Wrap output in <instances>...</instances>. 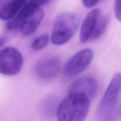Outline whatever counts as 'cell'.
<instances>
[{"label": "cell", "mask_w": 121, "mask_h": 121, "mask_svg": "<svg viewBox=\"0 0 121 121\" xmlns=\"http://www.w3.org/2000/svg\"><path fill=\"white\" fill-rule=\"evenodd\" d=\"M6 41H7V39H5V38H1L0 39V47L3 46L5 43Z\"/></svg>", "instance_id": "2e32d148"}, {"label": "cell", "mask_w": 121, "mask_h": 121, "mask_svg": "<svg viewBox=\"0 0 121 121\" xmlns=\"http://www.w3.org/2000/svg\"><path fill=\"white\" fill-rule=\"evenodd\" d=\"M100 14V9L95 8L87 14L80 27V40L82 43L89 41Z\"/></svg>", "instance_id": "9c48e42d"}, {"label": "cell", "mask_w": 121, "mask_h": 121, "mask_svg": "<svg viewBox=\"0 0 121 121\" xmlns=\"http://www.w3.org/2000/svg\"><path fill=\"white\" fill-rule=\"evenodd\" d=\"M22 65V56L16 48L8 47L0 51V74L15 75L20 73Z\"/></svg>", "instance_id": "277c9868"}, {"label": "cell", "mask_w": 121, "mask_h": 121, "mask_svg": "<svg viewBox=\"0 0 121 121\" xmlns=\"http://www.w3.org/2000/svg\"><path fill=\"white\" fill-rule=\"evenodd\" d=\"M98 89V84L96 80L93 77L86 76L74 80L70 85L69 93H82L92 100L96 95Z\"/></svg>", "instance_id": "52a82bcc"}, {"label": "cell", "mask_w": 121, "mask_h": 121, "mask_svg": "<svg viewBox=\"0 0 121 121\" xmlns=\"http://www.w3.org/2000/svg\"><path fill=\"white\" fill-rule=\"evenodd\" d=\"M84 7L87 8H92L99 3L100 0H82Z\"/></svg>", "instance_id": "5bb4252c"}, {"label": "cell", "mask_w": 121, "mask_h": 121, "mask_svg": "<svg viewBox=\"0 0 121 121\" xmlns=\"http://www.w3.org/2000/svg\"><path fill=\"white\" fill-rule=\"evenodd\" d=\"M121 92V74L118 73L111 80L98 105L96 121H112Z\"/></svg>", "instance_id": "7a4b0ae2"}, {"label": "cell", "mask_w": 121, "mask_h": 121, "mask_svg": "<svg viewBox=\"0 0 121 121\" xmlns=\"http://www.w3.org/2000/svg\"><path fill=\"white\" fill-rule=\"evenodd\" d=\"M81 22V17L73 13H63L56 17L51 40L53 44L61 46L68 42L75 34Z\"/></svg>", "instance_id": "3957f363"}, {"label": "cell", "mask_w": 121, "mask_h": 121, "mask_svg": "<svg viewBox=\"0 0 121 121\" xmlns=\"http://www.w3.org/2000/svg\"><path fill=\"white\" fill-rule=\"evenodd\" d=\"M108 24V17L106 15L100 14L89 41H95L102 36L106 30Z\"/></svg>", "instance_id": "8fae6325"}, {"label": "cell", "mask_w": 121, "mask_h": 121, "mask_svg": "<svg viewBox=\"0 0 121 121\" xmlns=\"http://www.w3.org/2000/svg\"><path fill=\"white\" fill-rule=\"evenodd\" d=\"M44 16V12L41 7L32 11L24 20L20 30V33L24 35H30L37 30Z\"/></svg>", "instance_id": "ba28073f"}, {"label": "cell", "mask_w": 121, "mask_h": 121, "mask_svg": "<svg viewBox=\"0 0 121 121\" xmlns=\"http://www.w3.org/2000/svg\"><path fill=\"white\" fill-rule=\"evenodd\" d=\"M61 69V63L56 56L43 58L39 60L34 67V72L37 76L44 80L54 79L59 74Z\"/></svg>", "instance_id": "8992f818"}, {"label": "cell", "mask_w": 121, "mask_h": 121, "mask_svg": "<svg viewBox=\"0 0 121 121\" xmlns=\"http://www.w3.org/2000/svg\"><path fill=\"white\" fill-rule=\"evenodd\" d=\"M34 7H41V6L47 4L52 0H28Z\"/></svg>", "instance_id": "9a60e30c"}, {"label": "cell", "mask_w": 121, "mask_h": 121, "mask_svg": "<svg viewBox=\"0 0 121 121\" xmlns=\"http://www.w3.org/2000/svg\"><path fill=\"white\" fill-rule=\"evenodd\" d=\"M91 100L82 93H69L58 106L57 121H84L88 114Z\"/></svg>", "instance_id": "6da1fadb"}, {"label": "cell", "mask_w": 121, "mask_h": 121, "mask_svg": "<svg viewBox=\"0 0 121 121\" xmlns=\"http://www.w3.org/2000/svg\"><path fill=\"white\" fill-rule=\"evenodd\" d=\"M114 11L117 19L121 22V0H115Z\"/></svg>", "instance_id": "4fadbf2b"}, {"label": "cell", "mask_w": 121, "mask_h": 121, "mask_svg": "<svg viewBox=\"0 0 121 121\" xmlns=\"http://www.w3.org/2000/svg\"><path fill=\"white\" fill-rule=\"evenodd\" d=\"M93 58L91 48H84L76 53L68 60L63 69V74L67 78H73L83 72L89 66Z\"/></svg>", "instance_id": "5b68a950"}, {"label": "cell", "mask_w": 121, "mask_h": 121, "mask_svg": "<svg viewBox=\"0 0 121 121\" xmlns=\"http://www.w3.org/2000/svg\"><path fill=\"white\" fill-rule=\"evenodd\" d=\"M27 0H10L0 8V19L10 20L21 11Z\"/></svg>", "instance_id": "30bf717a"}, {"label": "cell", "mask_w": 121, "mask_h": 121, "mask_svg": "<svg viewBox=\"0 0 121 121\" xmlns=\"http://www.w3.org/2000/svg\"><path fill=\"white\" fill-rule=\"evenodd\" d=\"M48 42H49L48 35L47 34H43L34 39L32 42L31 47L33 50H41L47 46Z\"/></svg>", "instance_id": "7c38bea8"}]
</instances>
